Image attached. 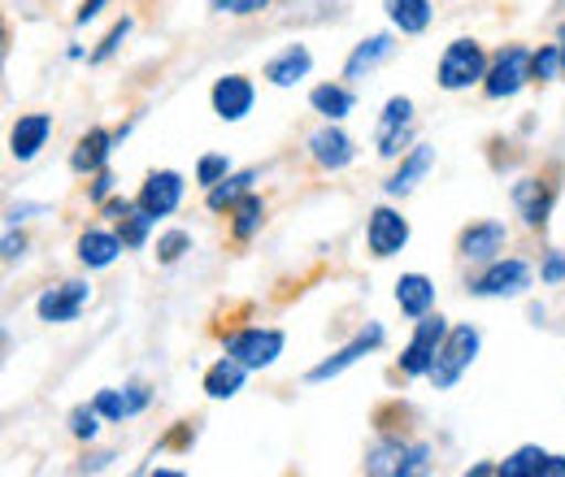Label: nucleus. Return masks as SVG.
I'll return each mask as SVG.
<instances>
[{"instance_id":"40","label":"nucleus","mask_w":565,"mask_h":477,"mask_svg":"<svg viewBox=\"0 0 565 477\" xmlns=\"http://www.w3.org/2000/svg\"><path fill=\"white\" fill-rule=\"evenodd\" d=\"M535 273H540V286H565V248H544Z\"/></svg>"},{"instance_id":"15","label":"nucleus","mask_w":565,"mask_h":477,"mask_svg":"<svg viewBox=\"0 0 565 477\" xmlns=\"http://www.w3.org/2000/svg\"><path fill=\"white\" fill-rule=\"evenodd\" d=\"M122 252H127V243H122L118 226H100V221H92V226H83L78 239H74V261H78L87 273L114 270V265L122 261Z\"/></svg>"},{"instance_id":"28","label":"nucleus","mask_w":565,"mask_h":477,"mask_svg":"<svg viewBox=\"0 0 565 477\" xmlns=\"http://www.w3.org/2000/svg\"><path fill=\"white\" fill-rule=\"evenodd\" d=\"M383 13L392 22L396 35H426L430 22H435V4L430 0H383Z\"/></svg>"},{"instance_id":"22","label":"nucleus","mask_w":565,"mask_h":477,"mask_svg":"<svg viewBox=\"0 0 565 477\" xmlns=\"http://www.w3.org/2000/svg\"><path fill=\"white\" fill-rule=\"evenodd\" d=\"M392 300H396V308H401L405 322H418V317H426V313H435V304H439V286H435L430 273L409 270L396 278Z\"/></svg>"},{"instance_id":"7","label":"nucleus","mask_w":565,"mask_h":477,"mask_svg":"<svg viewBox=\"0 0 565 477\" xmlns=\"http://www.w3.org/2000/svg\"><path fill=\"white\" fill-rule=\"evenodd\" d=\"M383 347H387V326H383V322H365L353 339L340 343L331 356H322L318 365L305 369V387H327V382L344 378L353 365H361L365 356H374V351H383Z\"/></svg>"},{"instance_id":"18","label":"nucleus","mask_w":565,"mask_h":477,"mask_svg":"<svg viewBox=\"0 0 565 477\" xmlns=\"http://www.w3.org/2000/svg\"><path fill=\"white\" fill-rule=\"evenodd\" d=\"M122 143H118V135H114V127H87L83 135L74 139L71 148V174L74 178H92V174H100V170H109L114 165V152H118Z\"/></svg>"},{"instance_id":"49","label":"nucleus","mask_w":565,"mask_h":477,"mask_svg":"<svg viewBox=\"0 0 565 477\" xmlns=\"http://www.w3.org/2000/svg\"><path fill=\"white\" fill-rule=\"evenodd\" d=\"M87 57H92V53H87L83 44H71V48H66V62H87Z\"/></svg>"},{"instance_id":"33","label":"nucleus","mask_w":565,"mask_h":477,"mask_svg":"<svg viewBox=\"0 0 565 477\" xmlns=\"http://www.w3.org/2000/svg\"><path fill=\"white\" fill-rule=\"evenodd\" d=\"M544 460H548V452H544L540 443H522V447H513V452L500 460V477H540Z\"/></svg>"},{"instance_id":"38","label":"nucleus","mask_w":565,"mask_h":477,"mask_svg":"<svg viewBox=\"0 0 565 477\" xmlns=\"http://www.w3.org/2000/svg\"><path fill=\"white\" fill-rule=\"evenodd\" d=\"M114 460H118V452H114V447H96V443H87V447H83V456L71 465V474H109V469H114Z\"/></svg>"},{"instance_id":"29","label":"nucleus","mask_w":565,"mask_h":477,"mask_svg":"<svg viewBox=\"0 0 565 477\" xmlns=\"http://www.w3.org/2000/svg\"><path fill=\"white\" fill-rule=\"evenodd\" d=\"M192 252H196V239H192L188 226H166V230H157V239H152V261H157L161 270L183 265Z\"/></svg>"},{"instance_id":"32","label":"nucleus","mask_w":565,"mask_h":477,"mask_svg":"<svg viewBox=\"0 0 565 477\" xmlns=\"http://www.w3.org/2000/svg\"><path fill=\"white\" fill-rule=\"evenodd\" d=\"M114 226H118V235H122L127 252H143V248H152V230H157V217H152V213H143L140 205L131 208L122 221H114Z\"/></svg>"},{"instance_id":"46","label":"nucleus","mask_w":565,"mask_h":477,"mask_svg":"<svg viewBox=\"0 0 565 477\" xmlns=\"http://www.w3.org/2000/svg\"><path fill=\"white\" fill-rule=\"evenodd\" d=\"M540 477H565V456H557V452H548V460H544V469H540Z\"/></svg>"},{"instance_id":"24","label":"nucleus","mask_w":565,"mask_h":477,"mask_svg":"<svg viewBox=\"0 0 565 477\" xmlns=\"http://www.w3.org/2000/svg\"><path fill=\"white\" fill-rule=\"evenodd\" d=\"M356 109V87L344 78H327L309 87V113H318V122H349Z\"/></svg>"},{"instance_id":"23","label":"nucleus","mask_w":565,"mask_h":477,"mask_svg":"<svg viewBox=\"0 0 565 477\" xmlns=\"http://www.w3.org/2000/svg\"><path fill=\"white\" fill-rule=\"evenodd\" d=\"M309 74H313V53H309V44H282L279 53L266 57V66H262V78H266L270 87H279V91L300 87Z\"/></svg>"},{"instance_id":"47","label":"nucleus","mask_w":565,"mask_h":477,"mask_svg":"<svg viewBox=\"0 0 565 477\" xmlns=\"http://www.w3.org/2000/svg\"><path fill=\"white\" fill-rule=\"evenodd\" d=\"M526 317H531V326H548V304H526Z\"/></svg>"},{"instance_id":"3","label":"nucleus","mask_w":565,"mask_h":477,"mask_svg":"<svg viewBox=\"0 0 565 477\" xmlns=\"http://www.w3.org/2000/svg\"><path fill=\"white\" fill-rule=\"evenodd\" d=\"M488 62H492V53L475 35H457V40L444 44V53L435 62V87L448 91V96H461L470 87H483Z\"/></svg>"},{"instance_id":"26","label":"nucleus","mask_w":565,"mask_h":477,"mask_svg":"<svg viewBox=\"0 0 565 477\" xmlns=\"http://www.w3.org/2000/svg\"><path fill=\"white\" fill-rule=\"evenodd\" d=\"M248 373L253 369H244L235 356H217L210 369L201 373V391H205V400H213V404H226V400H235L244 387H248Z\"/></svg>"},{"instance_id":"34","label":"nucleus","mask_w":565,"mask_h":477,"mask_svg":"<svg viewBox=\"0 0 565 477\" xmlns=\"http://www.w3.org/2000/svg\"><path fill=\"white\" fill-rule=\"evenodd\" d=\"M557 78H565L562 44H540V48H531V83L548 87V83H557Z\"/></svg>"},{"instance_id":"42","label":"nucleus","mask_w":565,"mask_h":477,"mask_svg":"<svg viewBox=\"0 0 565 477\" xmlns=\"http://www.w3.org/2000/svg\"><path fill=\"white\" fill-rule=\"evenodd\" d=\"M35 217H53V205L49 200H13L4 208V226H26Z\"/></svg>"},{"instance_id":"44","label":"nucleus","mask_w":565,"mask_h":477,"mask_svg":"<svg viewBox=\"0 0 565 477\" xmlns=\"http://www.w3.org/2000/svg\"><path fill=\"white\" fill-rule=\"evenodd\" d=\"M114 0H78V9H74V26H87V22H96L105 9H109Z\"/></svg>"},{"instance_id":"35","label":"nucleus","mask_w":565,"mask_h":477,"mask_svg":"<svg viewBox=\"0 0 565 477\" xmlns=\"http://www.w3.org/2000/svg\"><path fill=\"white\" fill-rule=\"evenodd\" d=\"M231 170H235V161H231L226 152H205V156H196L192 178H196V187H201V192H210V187H217Z\"/></svg>"},{"instance_id":"21","label":"nucleus","mask_w":565,"mask_h":477,"mask_svg":"<svg viewBox=\"0 0 565 477\" xmlns=\"http://www.w3.org/2000/svg\"><path fill=\"white\" fill-rule=\"evenodd\" d=\"M53 131H57V122H53V113H18L13 118V127H9V156L18 161V165H31L49 143H53Z\"/></svg>"},{"instance_id":"20","label":"nucleus","mask_w":565,"mask_h":477,"mask_svg":"<svg viewBox=\"0 0 565 477\" xmlns=\"http://www.w3.org/2000/svg\"><path fill=\"white\" fill-rule=\"evenodd\" d=\"M396 31H374V35H365V40H356L353 48H349V57H344V66H340V78L344 83H365L370 74L379 66H387L392 57H396Z\"/></svg>"},{"instance_id":"48","label":"nucleus","mask_w":565,"mask_h":477,"mask_svg":"<svg viewBox=\"0 0 565 477\" xmlns=\"http://www.w3.org/2000/svg\"><path fill=\"white\" fill-rule=\"evenodd\" d=\"M136 122H140V113H136V118H127V122H118V127H114V135H118V143H127V139H131V131H136Z\"/></svg>"},{"instance_id":"5","label":"nucleus","mask_w":565,"mask_h":477,"mask_svg":"<svg viewBox=\"0 0 565 477\" xmlns=\"http://www.w3.org/2000/svg\"><path fill=\"white\" fill-rule=\"evenodd\" d=\"M217 347L226 356H235L244 369L266 373V369L279 365L282 351H287V330L282 326H231V330L217 335Z\"/></svg>"},{"instance_id":"36","label":"nucleus","mask_w":565,"mask_h":477,"mask_svg":"<svg viewBox=\"0 0 565 477\" xmlns=\"http://www.w3.org/2000/svg\"><path fill=\"white\" fill-rule=\"evenodd\" d=\"M196 438H201V421H179V425H170V434L152 447V460L166 456V452H192Z\"/></svg>"},{"instance_id":"10","label":"nucleus","mask_w":565,"mask_h":477,"mask_svg":"<svg viewBox=\"0 0 565 477\" xmlns=\"http://www.w3.org/2000/svg\"><path fill=\"white\" fill-rule=\"evenodd\" d=\"M448 330H452V322L435 308V313H426L414 322V330H409V339L401 347V356H396V373L401 378H426L430 373V365H435V356H439V347L448 339Z\"/></svg>"},{"instance_id":"1","label":"nucleus","mask_w":565,"mask_h":477,"mask_svg":"<svg viewBox=\"0 0 565 477\" xmlns=\"http://www.w3.org/2000/svg\"><path fill=\"white\" fill-rule=\"evenodd\" d=\"M435 469V443L430 438H414L401 430L379 425L365 456H361V474L370 477H418Z\"/></svg>"},{"instance_id":"6","label":"nucleus","mask_w":565,"mask_h":477,"mask_svg":"<svg viewBox=\"0 0 565 477\" xmlns=\"http://www.w3.org/2000/svg\"><path fill=\"white\" fill-rule=\"evenodd\" d=\"M557 200H562V187L548 174H518L509 183V205L518 213L522 230H531V235H544L553 226Z\"/></svg>"},{"instance_id":"14","label":"nucleus","mask_w":565,"mask_h":477,"mask_svg":"<svg viewBox=\"0 0 565 477\" xmlns=\"http://www.w3.org/2000/svg\"><path fill=\"white\" fill-rule=\"evenodd\" d=\"M136 200H140L143 213H152L157 221H166V217H174L183 208V200H188V178L179 170H170V165L148 170L140 192H136Z\"/></svg>"},{"instance_id":"50","label":"nucleus","mask_w":565,"mask_h":477,"mask_svg":"<svg viewBox=\"0 0 565 477\" xmlns=\"http://www.w3.org/2000/svg\"><path fill=\"white\" fill-rule=\"evenodd\" d=\"M557 44H562V69H565V22L557 26Z\"/></svg>"},{"instance_id":"4","label":"nucleus","mask_w":565,"mask_h":477,"mask_svg":"<svg viewBox=\"0 0 565 477\" xmlns=\"http://www.w3.org/2000/svg\"><path fill=\"white\" fill-rule=\"evenodd\" d=\"M479 351H483V330H479L475 322H452L448 339H444V347H439L430 373H426L430 391H457V382L475 369Z\"/></svg>"},{"instance_id":"43","label":"nucleus","mask_w":565,"mask_h":477,"mask_svg":"<svg viewBox=\"0 0 565 477\" xmlns=\"http://www.w3.org/2000/svg\"><path fill=\"white\" fill-rule=\"evenodd\" d=\"M136 205H140L136 196H122V192H114V196H109V200H105L100 208H96V213H100V217L114 226V221H122V217H127V213H131Z\"/></svg>"},{"instance_id":"31","label":"nucleus","mask_w":565,"mask_h":477,"mask_svg":"<svg viewBox=\"0 0 565 477\" xmlns=\"http://www.w3.org/2000/svg\"><path fill=\"white\" fill-rule=\"evenodd\" d=\"M131 35H136V18H131V13H122V18H118V22L105 31V40L92 48L87 66H109V62H114V57L127 48V40H131Z\"/></svg>"},{"instance_id":"17","label":"nucleus","mask_w":565,"mask_h":477,"mask_svg":"<svg viewBox=\"0 0 565 477\" xmlns=\"http://www.w3.org/2000/svg\"><path fill=\"white\" fill-rule=\"evenodd\" d=\"M210 109H213V118L226 122V127L244 122V118L257 109V83H253L248 74H222V78H213Z\"/></svg>"},{"instance_id":"45","label":"nucleus","mask_w":565,"mask_h":477,"mask_svg":"<svg viewBox=\"0 0 565 477\" xmlns=\"http://www.w3.org/2000/svg\"><path fill=\"white\" fill-rule=\"evenodd\" d=\"M466 477H500V460H475L466 465Z\"/></svg>"},{"instance_id":"13","label":"nucleus","mask_w":565,"mask_h":477,"mask_svg":"<svg viewBox=\"0 0 565 477\" xmlns=\"http://www.w3.org/2000/svg\"><path fill=\"white\" fill-rule=\"evenodd\" d=\"M509 239H513V230H509L504 217H479V221L457 230V261L470 265V270L488 265V261L509 252Z\"/></svg>"},{"instance_id":"16","label":"nucleus","mask_w":565,"mask_h":477,"mask_svg":"<svg viewBox=\"0 0 565 477\" xmlns=\"http://www.w3.org/2000/svg\"><path fill=\"white\" fill-rule=\"evenodd\" d=\"M430 170H435V143H426L418 139L401 161H396V170L379 183V192H383V200H409L418 187H423L426 178H430Z\"/></svg>"},{"instance_id":"37","label":"nucleus","mask_w":565,"mask_h":477,"mask_svg":"<svg viewBox=\"0 0 565 477\" xmlns=\"http://www.w3.org/2000/svg\"><path fill=\"white\" fill-rule=\"evenodd\" d=\"M213 18H262L275 9V0H205Z\"/></svg>"},{"instance_id":"2","label":"nucleus","mask_w":565,"mask_h":477,"mask_svg":"<svg viewBox=\"0 0 565 477\" xmlns=\"http://www.w3.org/2000/svg\"><path fill=\"white\" fill-rule=\"evenodd\" d=\"M535 282H540L535 261L504 252V257L466 273V295L470 300H526L535 291Z\"/></svg>"},{"instance_id":"39","label":"nucleus","mask_w":565,"mask_h":477,"mask_svg":"<svg viewBox=\"0 0 565 477\" xmlns=\"http://www.w3.org/2000/svg\"><path fill=\"white\" fill-rule=\"evenodd\" d=\"M26 252H31L26 226H4V235H0V261L4 265H18V261H26Z\"/></svg>"},{"instance_id":"30","label":"nucleus","mask_w":565,"mask_h":477,"mask_svg":"<svg viewBox=\"0 0 565 477\" xmlns=\"http://www.w3.org/2000/svg\"><path fill=\"white\" fill-rule=\"evenodd\" d=\"M109 421L100 416V409L92 404V400H83V404H74L71 412H66V434H71L74 443H100V430H105Z\"/></svg>"},{"instance_id":"12","label":"nucleus","mask_w":565,"mask_h":477,"mask_svg":"<svg viewBox=\"0 0 565 477\" xmlns=\"http://www.w3.org/2000/svg\"><path fill=\"white\" fill-rule=\"evenodd\" d=\"M305 156L318 174H344L356 161V139L344 131V122H318L305 135Z\"/></svg>"},{"instance_id":"19","label":"nucleus","mask_w":565,"mask_h":477,"mask_svg":"<svg viewBox=\"0 0 565 477\" xmlns=\"http://www.w3.org/2000/svg\"><path fill=\"white\" fill-rule=\"evenodd\" d=\"M92 404L100 409V416L109 425H122V421H136V416H143V412L152 409V387L140 382V378H127L122 387H100L92 395Z\"/></svg>"},{"instance_id":"11","label":"nucleus","mask_w":565,"mask_h":477,"mask_svg":"<svg viewBox=\"0 0 565 477\" xmlns=\"http://www.w3.org/2000/svg\"><path fill=\"white\" fill-rule=\"evenodd\" d=\"M92 282L87 278H62V282H49L40 295H35V322L44 326H74L87 304H92Z\"/></svg>"},{"instance_id":"25","label":"nucleus","mask_w":565,"mask_h":477,"mask_svg":"<svg viewBox=\"0 0 565 477\" xmlns=\"http://www.w3.org/2000/svg\"><path fill=\"white\" fill-rule=\"evenodd\" d=\"M266 221H270V200H266L262 192H248L239 205L226 213V235H231V243L248 248V243L266 230Z\"/></svg>"},{"instance_id":"9","label":"nucleus","mask_w":565,"mask_h":477,"mask_svg":"<svg viewBox=\"0 0 565 477\" xmlns=\"http://www.w3.org/2000/svg\"><path fill=\"white\" fill-rule=\"evenodd\" d=\"M409 239H414V221L405 217L401 200H383V205H374L365 213V252L374 261L401 257L409 248Z\"/></svg>"},{"instance_id":"41","label":"nucleus","mask_w":565,"mask_h":477,"mask_svg":"<svg viewBox=\"0 0 565 477\" xmlns=\"http://www.w3.org/2000/svg\"><path fill=\"white\" fill-rule=\"evenodd\" d=\"M114 192H118V174H114V165L100 170V174H92V178L83 183V200H87L92 208H100Z\"/></svg>"},{"instance_id":"27","label":"nucleus","mask_w":565,"mask_h":477,"mask_svg":"<svg viewBox=\"0 0 565 477\" xmlns=\"http://www.w3.org/2000/svg\"><path fill=\"white\" fill-rule=\"evenodd\" d=\"M266 178V165H248V170H231L217 187L205 192V208H210L213 217H226L231 208L239 205L248 192H257V183Z\"/></svg>"},{"instance_id":"8","label":"nucleus","mask_w":565,"mask_h":477,"mask_svg":"<svg viewBox=\"0 0 565 477\" xmlns=\"http://www.w3.org/2000/svg\"><path fill=\"white\" fill-rule=\"evenodd\" d=\"M531 87V44H500L488 62V74H483V100L492 105H504L513 96H522Z\"/></svg>"}]
</instances>
